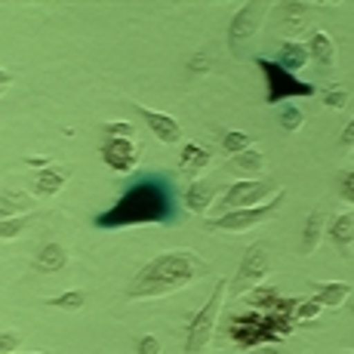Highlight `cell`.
<instances>
[{"label": "cell", "instance_id": "30", "mask_svg": "<svg viewBox=\"0 0 354 354\" xmlns=\"http://www.w3.org/2000/svg\"><path fill=\"white\" fill-rule=\"evenodd\" d=\"M321 315V305L311 299V302H299L296 305V311H292V317H296V324L299 321H315V317Z\"/></svg>", "mask_w": 354, "mask_h": 354}, {"label": "cell", "instance_id": "27", "mask_svg": "<svg viewBox=\"0 0 354 354\" xmlns=\"http://www.w3.org/2000/svg\"><path fill=\"white\" fill-rule=\"evenodd\" d=\"M31 216H16V219H0V241H12L28 228Z\"/></svg>", "mask_w": 354, "mask_h": 354}, {"label": "cell", "instance_id": "10", "mask_svg": "<svg viewBox=\"0 0 354 354\" xmlns=\"http://www.w3.org/2000/svg\"><path fill=\"white\" fill-rule=\"evenodd\" d=\"M136 111L142 114V120L148 124L151 129V136L163 145H176V142H182V124L173 118V114H163V111H154V108L148 105H133Z\"/></svg>", "mask_w": 354, "mask_h": 354}, {"label": "cell", "instance_id": "23", "mask_svg": "<svg viewBox=\"0 0 354 354\" xmlns=\"http://www.w3.org/2000/svg\"><path fill=\"white\" fill-rule=\"evenodd\" d=\"M222 151L228 154V158H234V154L247 151V148H253V136L243 133V129H228V133H222Z\"/></svg>", "mask_w": 354, "mask_h": 354}, {"label": "cell", "instance_id": "7", "mask_svg": "<svg viewBox=\"0 0 354 354\" xmlns=\"http://www.w3.org/2000/svg\"><path fill=\"white\" fill-rule=\"evenodd\" d=\"M271 192L274 185L265 179H250V182H234V185L225 188V194L216 197L213 203V213H234V209H250V207H259V203L271 201Z\"/></svg>", "mask_w": 354, "mask_h": 354}, {"label": "cell", "instance_id": "32", "mask_svg": "<svg viewBox=\"0 0 354 354\" xmlns=\"http://www.w3.org/2000/svg\"><path fill=\"white\" fill-rule=\"evenodd\" d=\"M19 345H22L19 333H0V354H16Z\"/></svg>", "mask_w": 354, "mask_h": 354}, {"label": "cell", "instance_id": "25", "mask_svg": "<svg viewBox=\"0 0 354 354\" xmlns=\"http://www.w3.org/2000/svg\"><path fill=\"white\" fill-rule=\"evenodd\" d=\"M302 124H305V111L296 105V102L281 105V127H283V133H296V129H302Z\"/></svg>", "mask_w": 354, "mask_h": 354}, {"label": "cell", "instance_id": "41", "mask_svg": "<svg viewBox=\"0 0 354 354\" xmlns=\"http://www.w3.org/2000/svg\"><path fill=\"white\" fill-rule=\"evenodd\" d=\"M342 354H354V351H342Z\"/></svg>", "mask_w": 354, "mask_h": 354}, {"label": "cell", "instance_id": "11", "mask_svg": "<svg viewBox=\"0 0 354 354\" xmlns=\"http://www.w3.org/2000/svg\"><path fill=\"white\" fill-rule=\"evenodd\" d=\"M216 197H219V188L213 179H194L182 194V203H185L188 213H209Z\"/></svg>", "mask_w": 354, "mask_h": 354}, {"label": "cell", "instance_id": "3", "mask_svg": "<svg viewBox=\"0 0 354 354\" xmlns=\"http://www.w3.org/2000/svg\"><path fill=\"white\" fill-rule=\"evenodd\" d=\"M225 287L228 281L222 277L216 283V290L209 292V299L197 308V315L188 321V330H185V354H201L207 351V345L213 342L216 336V324H219V315H222V302H225Z\"/></svg>", "mask_w": 354, "mask_h": 354}, {"label": "cell", "instance_id": "1", "mask_svg": "<svg viewBox=\"0 0 354 354\" xmlns=\"http://www.w3.org/2000/svg\"><path fill=\"white\" fill-rule=\"evenodd\" d=\"M176 222V192L173 182L160 173L139 176L133 185L124 188V194L93 219L96 228L118 231L136 225H169Z\"/></svg>", "mask_w": 354, "mask_h": 354}, {"label": "cell", "instance_id": "18", "mask_svg": "<svg viewBox=\"0 0 354 354\" xmlns=\"http://www.w3.org/2000/svg\"><path fill=\"white\" fill-rule=\"evenodd\" d=\"M315 287V302L321 308H342L351 299V287L345 281H330V283H311Z\"/></svg>", "mask_w": 354, "mask_h": 354}, {"label": "cell", "instance_id": "14", "mask_svg": "<svg viewBox=\"0 0 354 354\" xmlns=\"http://www.w3.org/2000/svg\"><path fill=\"white\" fill-rule=\"evenodd\" d=\"M326 237L336 243V250L342 256L351 253L354 247V216L351 213H336L326 219Z\"/></svg>", "mask_w": 354, "mask_h": 354}, {"label": "cell", "instance_id": "5", "mask_svg": "<svg viewBox=\"0 0 354 354\" xmlns=\"http://www.w3.org/2000/svg\"><path fill=\"white\" fill-rule=\"evenodd\" d=\"M283 201H287V192H274V197L265 203H259V207H250V209H234V213H222L216 216V219L207 222V231H228V234H243V231L262 225V222H268L271 216L277 213V209L283 207Z\"/></svg>", "mask_w": 354, "mask_h": 354}, {"label": "cell", "instance_id": "37", "mask_svg": "<svg viewBox=\"0 0 354 354\" xmlns=\"http://www.w3.org/2000/svg\"><path fill=\"white\" fill-rule=\"evenodd\" d=\"M25 163H28V167H40V169L53 167V160H50V158H25Z\"/></svg>", "mask_w": 354, "mask_h": 354}, {"label": "cell", "instance_id": "38", "mask_svg": "<svg viewBox=\"0 0 354 354\" xmlns=\"http://www.w3.org/2000/svg\"><path fill=\"white\" fill-rule=\"evenodd\" d=\"M253 354H281V351L271 348V345H259V348H253Z\"/></svg>", "mask_w": 354, "mask_h": 354}, {"label": "cell", "instance_id": "20", "mask_svg": "<svg viewBox=\"0 0 354 354\" xmlns=\"http://www.w3.org/2000/svg\"><path fill=\"white\" fill-rule=\"evenodd\" d=\"M274 62L281 65L283 71L296 74V71H302V68L308 65L311 59H308V50H305V44H299V40H287V44H281V50H277V59H274Z\"/></svg>", "mask_w": 354, "mask_h": 354}, {"label": "cell", "instance_id": "34", "mask_svg": "<svg viewBox=\"0 0 354 354\" xmlns=\"http://www.w3.org/2000/svg\"><path fill=\"white\" fill-rule=\"evenodd\" d=\"M339 148H342V151H354V118L342 127V136H339Z\"/></svg>", "mask_w": 354, "mask_h": 354}, {"label": "cell", "instance_id": "31", "mask_svg": "<svg viewBox=\"0 0 354 354\" xmlns=\"http://www.w3.org/2000/svg\"><path fill=\"white\" fill-rule=\"evenodd\" d=\"M136 354H160V339L151 336V333L139 336V342H136Z\"/></svg>", "mask_w": 354, "mask_h": 354}, {"label": "cell", "instance_id": "40", "mask_svg": "<svg viewBox=\"0 0 354 354\" xmlns=\"http://www.w3.org/2000/svg\"><path fill=\"white\" fill-rule=\"evenodd\" d=\"M31 354H46V351H31Z\"/></svg>", "mask_w": 354, "mask_h": 354}, {"label": "cell", "instance_id": "19", "mask_svg": "<svg viewBox=\"0 0 354 354\" xmlns=\"http://www.w3.org/2000/svg\"><path fill=\"white\" fill-rule=\"evenodd\" d=\"M65 265H68V250L62 247V243H56V241L44 243L37 259H34V268L46 271V274H56V271H62Z\"/></svg>", "mask_w": 354, "mask_h": 354}, {"label": "cell", "instance_id": "6", "mask_svg": "<svg viewBox=\"0 0 354 354\" xmlns=\"http://www.w3.org/2000/svg\"><path fill=\"white\" fill-rule=\"evenodd\" d=\"M268 271H271V247L265 241H256L253 247L243 253L241 259V265H237V271H234V277H231V296H237V299H243L250 290H256L259 283L268 277Z\"/></svg>", "mask_w": 354, "mask_h": 354}, {"label": "cell", "instance_id": "26", "mask_svg": "<svg viewBox=\"0 0 354 354\" xmlns=\"http://www.w3.org/2000/svg\"><path fill=\"white\" fill-rule=\"evenodd\" d=\"M281 10L287 12V19H283V28H287V34L299 31V28L305 25V12H308V3H283Z\"/></svg>", "mask_w": 354, "mask_h": 354}, {"label": "cell", "instance_id": "13", "mask_svg": "<svg viewBox=\"0 0 354 354\" xmlns=\"http://www.w3.org/2000/svg\"><path fill=\"white\" fill-rule=\"evenodd\" d=\"M71 179V169L68 167H46L34 176L31 182V197H53L65 188V182Z\"/></svg>", "mask_w": 354, "mask_h": 354}, {"label": "cell", "instance_id": "29", "mask_svg": "<svg viewBox=\"0 0 354 354\" xmlns=\"http://www.w3.org/2000/svg\"><path fill=\"white\" fill-rule=\"evenodd\" d=\"M351 102L348 96V90L345 86H330V90L324 93V105L326 108H333V111H345V105Z\"/></svg>", "mask_w": 354, "mask_h": 354}, {"label": "cell", "instance_id": "36", "mask_svg": "<svg viewBox=\"0 0 354 354\" xmlns=\"http://www.w3.org/2000/svg\"><path fill=\"white\" fill-rule=\"evenodd\" d=\"M10 84H12V74H10V71H3V68H0V96H3V93L10 90Z\"/></svg>", "mask_w": 354, "mask_h": 354}, {"label": "cell", "instance_id": "22", "mask_svg": "<svg viewBox=\"0 0 354 354\" xmlns=\"http://www.w3.org/2000/svg\"><path fill=\"white\" fill-rule=\"evenodd\" d=\"M243 299H247L256 311H274L277 305H281V296H277L274 287H256V290H250Z\"/></svg>", "mask_w": 354, "mask_h": 354}, {"label": "cell", "instance_id": "24", "mask_svg": "<svg viewBox=\"0 0 354 354\" xmlns=\"http://www.w3.org/2000/svg\"><path fill=\"white\" fill-rule=\"evenodd\" d=\"M46 305H50V308H59V311H80L86 305V292L84 290H65V292H59V296L46 299Z\"/></svg>", "mask_w": 354, "mask_h": 354}, {"label": "cell", "instance_id": "17", "mask_svg": "<svg viewBox=\"0 0 354 354\" xmlns=\"http://www.w3.org/2000/svg\"><path fill=\"white\" fill-rule=\"evenodd\" d=\"M34 197L22 188H6L0 194V219H16V216H31Z\"/></svg>", "mask_w": 354, "mask_h": 354}, {"label": "cell", "instance_id": "15", "mask_svg": "<svg viewBox=\"0 0 354 354\" xmlns=\"http://www.w3.org/2000/svg\"><path fill=\"white\" fill-rule=\"evenodd\" d=\"M326 237V209L324 207H315L305 219V228H302V256H315L321 250V241Z\"/></svg>", "mask_w": 354, "mask_h": 354}, {"label": "cell", "instance_id": "2", "mask_svg": "<svg viewBox=\"0 0 354 354\" xmlns=\"http://www.w3.org/2000/svg\"><path fill=\"white\" fill-rule=\"evenodd\" d=\"M207 274V262H203L192 250H169V253L154 256L139 274L129 281L127 299H160L176 290H185L192 281Z\"/></svg>", "mask_w": 354, "mask_h": 354}, {"label": "cell", "instance_id": "16", "mask_svg": "<svg viewBox=\"0 0 354 354\" xmlns=\"http://www.w3.org/2000/svg\"><path fill=\"white\" fill-rule=\"evenodd\" d=\"M305 50H308V59L315 65L326 68V71L336 68V40L326 31H311V40L305 44Z\"/></svg>", "mask_w": 354, "mask_h": 354}, {"label": "cell", "instance_id": "8", "mask_svg": "<svg viewBox=\"0 0 354 354\" xmlns=\"http://www.w3.org/2000/svg\"><path fill=\"white\" fill-rule=\"evenodd\" d=\"M265 22V3H243L241 10L234 12V19H231L228 25V44L231 50H234V56H241V44H250V40L259 34Z\"/></svg>", "mask_w": 354, "mask_h": 354}, {"label": "cell", "instance_id": "33", "mask_svg": "<svg viewBox=\"0 0 354 354\" xmlns=\"http://www.w3.org/2000/svg\"><path fill=\"white\" fill-rule=\"evenodd\" d=\"M188 71L192 74H207L209 71V56L207 53H194V56L188 59Z\"/></svg>", "mask_w": 354, "mask_h": 354}, {"label": "cell", "instance_id": "4", "mask_svg": "<svg viewBox=\"0 0 354 354\" xmlns=\"http://www.w3.org/2000/svg\"><path fill=\"white\" fill-rule=\"evenodd\" d=\"M259 71H262L265 77V86H268V93H265V102L268 105H281L283 99H315L317 96V86L308 84V80H299L296 74L283 71L277 62H271V59H256Z\"/></svg>", "mask_w": 354, "mask_h": 354}, {"label": "cell", "instance_id": "35", "mask_svg": "<svg viewBox=\"0 0 354 354\" xmlns=\"http://www.w3.org/2000/svg\"><path fill=\"white\" fill-rule=\"evenodd\" d=\"M339 194H342L348 203H354V169H348V173L342 176V188H339Z\"/></svg>", "mask_w": 354, "mask_h": 354}, {"label": "cell", "instance_id": "28", "mask_svg": "<svg viewBox=\"0 0 354 354\" xmlns=\"http://www.w3.org/2000/svg\"><path fill=\"white\" fill-rule=\"evenodd\" d=\"M102 129H105V139H136V127L129 120H108Z\"/></svg>", "mask_w": 354, "mask_h": 354}, {"label": "cell", "instance_id": "12", "mask_svg": "<svg viewBox=\"0 0 354 354\" xmlns=\"http://www.w3.org/2000/svg\"><path fill=\"white\" fill-rule=\"evenodd\" d=\"M228 173L237 176V182H250V179H259L265 169V154L259 151V148H247V151L234 154V158H228Z\"/></svg>", "mask_w": 354, "mask_h": 354}, {"label": "cell", "instance_id": "39", "mask_svg": "<svg viewBox=\"0 0 354 354\" xmlns=\"http://www.w3.org/2000/svg\"><path fill=\"white\" fill-rule=\"evenodd\" d=\"M348 308H351V315H354V299H351V302H348Z\"/></svg>", "mask_w": 354, "mask_h": 354}, {"label": "cell", "instance_id": "9", "mask_svg": "<svg viewBox=\"0 0 354 354\" xmlns=\"http://www.w3.org/2000/svg\"><path fill=\"white\" fill-rule=\"evenodd\" d=\"M99 154L114 173H133L142 158V145L136 139H105Z\"/></svg>", "mask_w": 354, "mask_h": 354}, {"label": "cell", "instance_id": "21", "mask_svg": "<svg viewBox=\"0 0 354 354\" xmlns=\"http://www.w3.org/2000/svg\"><path fill=\"white\" fill-rule=\"evenodd\" d=\"M209 160H213V154H209L203 145H197V142H188V145H182L179 163L188 169V173H201V169H207Z\"/></svg>", "mask_w": 354, "mask_h": 354}]
</instances>
